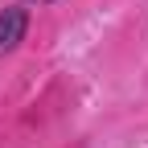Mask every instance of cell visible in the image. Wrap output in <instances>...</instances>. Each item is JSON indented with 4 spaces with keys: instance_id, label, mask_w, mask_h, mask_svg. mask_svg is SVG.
Wrapping results in <instances>:
<instances>
[{
    "instance_id": "obj_2",
    "label": "cell",
    "mask_w": 148,
    "mask_h": 148,
    "mask_svg": "<svg viewBox=\"0 0 148 148\" xmlns=\"http://www.w3.org/2000/svg\"><path fill=\"white\" fill-rule=\"evenodd\" d=\"M29 4H53V0H29Z\"/></svg>"
},
{
    "instance_id": "obj_1",
    "label": "cell",
    "mask_w": 148,
    "mask_h": 148,
    "mask_svg": "<svg viewBox=\"0 0 148 148\" xmlns=\"http://www.w3.org/2000/svg\"><path fill=\"white\" fill-rule=\"evenodd\" d=\"M25 33H29V8H21V4L0 8V58L21 45Z\"/></svg>"
}]
</instances>
